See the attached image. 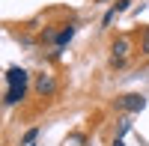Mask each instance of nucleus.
Listing matches in <instances>:
<instances>
[{
	"label": "nucleus",
	"mask_w": 149,
	"mask_h": 146,
	"mask_svg": "<svg viewBox=\"0 0 149 146\" xmlns=\"http://www.w3.org/2000/svg\"><path fill=\"white\" fill-rule=\"evenodd\" d=\"M116 107H119V111H125V113H140L143 107H146V95H140V92H125V95H119V99H116Z\"/></svg>",
	"instance_id": "obj_1"
},
{
	"label": "nucleus",
	"mask_w": 149,
	"mask_h": 146,
	"mask_svg": "<svg viewBox=\"0 0 149 146\" xmlns=\"http://www.w3.org/2000/svg\"><path fill=\"white\" fill-rule=\"evenodd\" d=\"M27 81H30L27 69H21V66L6 69V87H27Z\"/></svg>",
	"instance_id": "obj_2"
},
{
	"label": "nucleus",
	"mask_w": 149,
	"mask_h": 146,
	"mask_svg": "<svg viewBox=\"0 0 149 146\" xmlns=\"http://www.w3.org/2000/svg\"><path fill=\"white\" fill-rule=\"evenodd\" d=\"M36 92H39V95H54L57 92L54 75H39V78H36Z\"/></svg>",
	"instance_id": "obj_3"
},
{
	"label": "nucleus",
	"mask_w": 149,
	"mask_h": 146,
	"mask_svg": "<svg viewBox=\"0 0 149 146\" xmlns=\"http://www.w3.org/2000/svg\"><path fill=\"white\" fill-rule=\"evenodd\" d=\"M24 95H27V87H6V107H12V104H18V102H24Z\"/></svg>",
	"instance_id": "obj_4"
},
{
	"label": "nucleus",
	"mask_w": 149,
	"mask_h": 146,
	"mask_svg": "<svg viewBox=\"0 0 149 146\" xmlns=\"http://www.w3.org/2000/svg\"><path fill=\"white\" fill-rule=\"evenodd\" d=\"M74 33H78V27H74V24L63 27V30H60V36H57V48H66V45L74 39Z\"/></svg>",
	"instance_id": "obj_5"
},
{
	"label": "nucleus",
	"mask_w": 149,
	"mask_h": 146,
	"mask_svg": "<svg viewBox=\"0 0 149 146\" xmlns=\"http://www.w3.org/2000/svg\"><path fill=\"white\" fill-rule=\"evenodd\" d=\"M110 51H113V57H125V54L131 51V42L125 39V36H119V39L110 45Z\"/></svg>",
	"instance_id": "obj_6"
},
{
	"label": "nucleus",
	"mask_w": 149,
	"mask_h": 146,
	"mask_svg": "<svg viewBox=\"0 0 149 146\" xmlns=\"http://www.w3.org/2000/svg\"><path fill=\"white\" fill-rule=\"evenodd\" d=\"M36 137H39V128H30L27 134L21 137V146H33V140H36Z\"/></svg>",
	"instance_id": "obj_7"
},
{
	"label": "nucleus",
	"mask_w": 149,
	"mask_h": 146,
	"mask_svg": "<svg viewBox=\"0 0 149 146\" xmlns=\"http://www.w3.org/2000/svg\"><path fill=\"white\" fill-rule=\"evenodd\" d=\"M113 18H116V9L110 6V9L104 12V18H102V27H110V24H113Z\"/></svg>",
	"instance_id": "obj_8"
},
{
	"label": "nucleus",
	"mask_w": 149,
	"mask_h": 146,
	"mask_svg": "<svg viewBox=\"0 0 149 146\" xmlns=\"http://www.w3.org/2000/svg\"><path fill=\"white\" fill-rule=\"evenodd\" d=\"M113 9H116V15H122V12H128V9H131V0H116Z\"/></svg>",
	"instance_id": "obj_9"
},
{
	"label": "nucleus",
	"mask_w": 149,
	"mask_h": 146,
	"mask_svg": "<svg viewBox=\"0 0 149 146\" xmlns=\"http://www.w3.org/2000/svg\"><path fill=\"white\" fill-rule=\"evenodd\" d=\"M128 128H131V122H128V119H119V131H116V137H122Z\"/></svg>",
	"instance_id": "obj_10"
},
{
	"label": "nucleus",
	"mask_w": 149,
	"mask_h": 146,
	"mask_svg": "<svg viewBox=\"0 0 149 146\" xmlns=\"http://www.w3.org/2000/svg\"><path fill=\"white\" fill-rule=\"evenodd\" d=\"M140 54H146V57H149V30L143 33V48H140Z\"/></svg>",
	"instance_id": "obj_11"
},
{
	"label": "nucleus",
	"mask_w": 149,
	"mask_h": 146,
	"mask_svg": "<svg viewBox=\"0 0 149 146\" xmlns=\"http://www.w3.org/2000/svg\"><path fill=\"white\" fill-rule=\"evenodd\" d=\"M113 146H122V137H113Z\"/></svg>",
	"instance_id": "obj_12"
}]
</instances>
